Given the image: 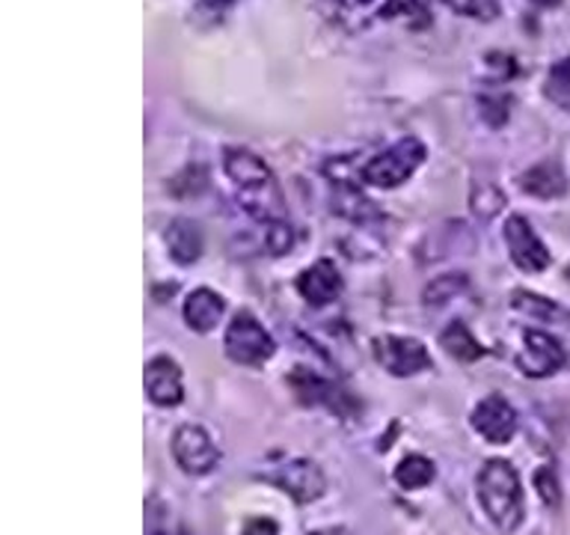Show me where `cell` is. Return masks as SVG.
I'll use <instances>...</instances> for the list:
<instances>
[{"mask_svg": "<svg viewBox=\"0 0 570 535\" xmlns=\"http://www.w3.org/2000/svg\"><path fill=\"white\" fill-rule=\"evenodd\" d=\"M149 535H169V533H160V529H149Z\"/></svg>", "mask_w": 570, "mask_h": 535, "instance_id": "cell-30", "label": "cell"}, {"mask_svg": "<svg viewBox=\"0 0 570 535\" xmlns=\"http://www.w3.org/2000/svg\"><path fill=\"white\" fill-rule=\"evenodd\" d=\"M258 479L283 488L297 503H312L327 488V479H324L318 464L309 461V458H297V455H271L265 467L258 470Z\"/></svg>", "mask_w": 570, "mask_h": 535, "instance_id": "cell-3", "label": "cell"}, {"mask_svg": "<svg viewBox=\"0 0 570 535\" xmlns=\"http://www.w3.org/2000/svg\"><path fill=\"white\" fill-rule=\"evenodd\" d=\"M532 3H538V7H559L561 0H532Z\"/></svg>", "mask_w": 570, "mask_h": 535, "instance_id": "cell-29", "label": "cell"}, {"mask_svg": "<svg viewBox=\"0 0 570 535\" xmlns=\"http://www.w3.org/2000/svg\"><path fill=\"white\" fill-rule=\"evenodd\" d=\"M505 244L511 262L525 274H538L550 265V250L534 235L532 223L525 221L523 214H511L505 221Z\"/></svg>", "mask_w": 570, "mask_h": 535, "instance_id": "cell-8", "label": "cell"}, {"mask_svg": "<svg viewBox=\"0 0 570 535\" xmlns=\"http://www.w3.org/2000/svg\"><path fill=\"white\" fill-rule=\"evenodd\" d=\"M534 488H538V497H541L547 506L559 508L561 490H559V481H556V470H552V467H541V470L534 473Z\"/></svg>", "mask_w": 570, "mask_h": 535, "instance_id": "cell-23", "label": "cell"}, {"mask_svg": "<svg viewBox=\"0 0 570 535\" xmlns=\"http://www.w3.org/2000/svg\"><path fill=\"white\" fill-rule=\"evenodd\" d=\"M520 187L525 194L538 196V200H559V196L568 194V178H564L556 160H543V164H534L532 169H525L520 176Z\"/></svg>", "mask_w": 570, "mask_h": 535, "instance_id": "cell-15", "label": "cell"}, {"mask_svg": "<svg viewBox=\"0 0 570 535\" xmlns=\"http://www.w3.org/2000/svg\"><path fill=\"white\" fill-rule=\"evenodd\" d=\"M173 458L187 476H205L220 464V449L214 446L212 435L203 426L187 422L173 435Z\"/></svg>", "mask_w": 570, "mask_h": 535, "instance_id": "cell-6", "label": "cell"}, {"mask_svg": "<svg viewBox=\"0 0 570 535\" xmlns=\"http://www.w3.org/2000/svg\"><path fill=\"white\" fill-rule=\"evenodd\" d=\"M276 346L271 333L256 321L249 312H238L226 330V354L232 363L240 366H262L274 357Z\"/></svg>", "mask_w": 570, "mask_h": 535, "instance_id": "cell-5", "label": "cell"}, {"mask_svg": "<svg viewBox=\"0 0 570 535\" xmlns=\"http://www.w3.org/2000/svg\"><path fill=\"white\" fill-rule=\"evenodd\" d=\"M466 276L463 274H443L436 276V280H431V283L425 285V292H422V301L431 303V307H436V303H445L449 298H458V294L466 289Z\"/></svg>", "mask_w": 570, "mask_h": 535, "instance_id": "cell-21", "label": "cell"}, {"mask_svg": "<svg viewBox=\"0 0 570 535\" xmlns=\"http://www.w3.org/2000/svg\"><path fill=\"white\" fill-rule=\"evenodd\" d=\"M265 244L271 253H276V256H279V253H288L294 244V232L292 226H288V221L265 226Z\"/></svg>", "mask_w": 570, "mask_h": 535, "instance_id": "cell-24", "label": "cell"}, {"mask_svg": "<svg viewBox=\"0 0 570 535\" xmlns=\"http://www.w3.org/2000/svg\"><path fill=\"white\" fill-rule=\"evenodd\" d=\"M232 7V0H199L194 9V16L205 25H214V21H220L223 12Z\"/></svg>", "mask_w": 570, "mask_h": 535, "instance_id": "cell-25", "label": "cell"}, {"mask_svg": "<svg viewBox=\"0 0 570 535\" xmlns=\"http://www.w3.org/2000/svg\"><path fill=\"white\" fill-rule=\"evenodd\" d=\"M479 499L499 533H514L523 524L525 503L520 476L505 458H490L479 473Z\"/></svg>", "mask_w": 570, "mask_h": 535, "instance_id": "cell-2", "label": "cell"}, {"mask_svg": "<svg viewBox=\"0 0 570 535\" xmlns=\"http://www.w3.org/2000/svg\"><path fill=\"white\" fill-rule=\"evenodd\" d=\"M502 205H505V196L493 185L472 191V212H479L481 217H493Z\"/></svg>", "mask_w": 570, "mask_h": 535, "instance_id": "cell-22", "label": "cell"}, {"mask_svg": "<svg viewBox=\"0 0 570 535\" xmlns=\"http://www.w3.org/2000/svg\"><path fill=\"white\" fill-rule=\"evenodd\" d=\"M360 3H368V0H360Z\"/></svg>", "mask_w": 570, "mask_h": 535, "instance_id": "cell-31", "label": "cell"}, {"mask_svg": "<svg viewBox=\"0 0 570 535\" xmlns=\"http://www.w3.org/2000/svg\"><path fill=\"white\" fill-rule=\"evenodd\" d=\"M240 535H279V526L271 517H253V521H247Z\"/></svg>", "mask_w": 570, "mask_h": 535, "instance_id": "cell-26", "label": "cell"}, {"mask_svg": "<svg viewBox=\"0 0 570 535\" xmlns=\"http://www.w3.org/2000/svg\"><path fill=\"white\" fill-rule=\"evenodd\" d=\"M454 12H461V16H484V9H481V0H445Z\"/></svg>", "mask_w": 570, "mask_h": 535, "instance_id": "cell-27", "label": "cell"}, {"mask_svg": "<svg viewBox=\"0 0 570 535\" xmlns=\"http://www.w3.org/2000/svg\"><path fill=\"white\" fill-rule=\"evenodd\" d=\"M440 346L445 348V354H452L461 363H475L484 357V346L472 337V330L463 321H452L449 328L440 333Z\"/></svg>", "mask_w": 570, "mask_h": 535, "instance_id": "cell-17", "label": "cell"}, {"mask_svg": "<svg viewBox=\"0 0 570 535\" xmlns=\"http://www.w3.org/2000/svg\"><path fill=\"white\" fill-rule=\"evenodd\" d=\"M288 387L297 396V401H303V405H324V408L336 410L338 417H351L356 408L354 399L338 390L336 383H330L327 378H321V374H315L312 369H303V366H297L288 374Z\"/></svg>", "mask_w": 570, "mask_h": 535, "instance_id": "cell-9", "label": "cell"}, {"mask_svg": "<svg viewBox=\"0 0 570 535\" xmlns=\"http://www.w3.org/2000/svg\"><path fill=\"white\" fill-rule=\"evenodd\" d=\"M185 324L196 333H212L220 324L223 312H226V301L214 289H194L185 298Z\"/></svg>", "mask_w": 570, "mask_h": 535, "instance_id": "cell-14", "label": "cell"}, {"mask_svg": "<svg viewBox=\"0 0 570 535\" xmlns=\"http://www.w3.org/2000/svg\"><path fill=\"white\" fill-rule=\"evenodd\" d=\"M425 146L416 137H404V140L392 143L390 149L374 155L363 167V182L372 187H399L404 185L425 160Z\"/></svg>", "mask_w": 570, "mask_h": 535, "instance_id": "cell-4", "label": "cell"}, {"mask_svg": "<svg viewBox=\"0 0 570 535\" xmlns=\"http://www.w3.org/2000/svg\"><path fill=\"white\" fill-rule=\"evenodd\" d=\"M564 363H568V354L559 346V339H552L543 330H525L523 351L517 357L520 372L529 374V378H547V374L559 372Z\"/></svg>", "mask_w": 570, "mask_h": 535, "instance_id": "cell-10", "label": "cell"}, {"mask_svg": "<svg viewBox=\"0 0 570 535\" xmlns=\"http://www.w3.org/2000/svg\"><path fill=\"white\" fill-rule=\"evenodd\" d=\"M164 241H167L169 256L176 259L178 265H190L203 253V230L194 221H185V217L169 223L167 232H164Z\"/></svg>", "mask_w": 570, "mask_h": 535, "instance_id": "cell-16", "label": "cell"}, {"mask_svg": "<svg viewBox=\"0 0 570 535\" xmlns=\"http://www.w3.org/2000/svg\"><path fill=\"white\" fill-rule=\"evenodd\" d=\"M312 535H354L351 529H345V526H333V529H318V533Z\"/></svg>", "mask_w": 570, "mask_h": 535, "instance_id": "cell-28", "label": "cell"}, {"mask_svg": "<svg viewBox=\"0 0 570 535\" xmlns=\"http://www.w3.org/2000/svg\"><path fill=\"white\" fill-rule=\"evenodd\" d=\"M511 307L523 312V315H532V319H543V321L559 319L561 315V310L556 307V303L541 298V294L523 292V289H517V292L511 294Z\"/></svg>", "mask_w": 570, "mask_h": 535, "instance_id": "cell-20", "label": "cell"}, {"mask_svg": "<svg viewBox=\"0 0 570 535\" xmlns=\"http://www.w3.org/2000/svg\"><path fill=\"white\" fill-rule=\"evenodd\" d=\"M434 461L425 458V455H407V458H401L399 467H395V481H399V488L404 490L428 488V485L434 481Z\"/></svg>", "mask_w": 570, "mask_h": 535, "instance_id": "cell-18", "label": "cell"}, {"mask_svg": "<svg viewBox=\"0 0 570 535\" xmlns=\"http://www.w3.org/2000/svg\"><path fill=\"white\" fill-rule=\"evenodd\" d=\"M374 357L395 378H410L431 369V354L419 339L410 337H377L374 339Z\"/></svg>", "mask_w": 570, "mask_h": 535, "instance_id": "cell-7", "label": "cell"}, {"mask_svg": "<svg viewBox=\"0 0 570 535\" xmlns=\"http://www.w3.org/2000/svg\"><path fill=\"white\" fill-rule=\"evenodd\" d=\"M297 292L309 307H327L342 294V274L327 259H318L297 276Z\"/></svg>", "mask_w": 570, "mask_h": 535, "instance_id": "cell-13", "label": "cell"}, {"mask_svg": "<svg viewBox=\"0 0 570 535\" xmlns=\"http://www.w3.org/2000/svg\"><path fill=\"white\" fill-rule=\"evenodd\" d=\"M142 383H146V392L149 399L158 405V408H176L185 399V378H181V369L173 357L160 354L151 357L146 372H142Z\"/></svg>", "mask_w": 570, "mask_h": 535, "instance_id": "cell-11", "label": "cell"}, {"mask_svg": "<svg viewBox=\"0 0 570 535\" xmlns=\"http://www.w3.org/2000/svg\"><path fill=\"white\" fill-rule=\"evenodd\" d=\"M383 18H404L410 27L431 25V7L428 0H386L381 7Z\"/></svg>", "mask_w": 570, "mask_h": 535, "instance_id": "cell-19", "label": "cell"}, {"mask_svg": "<svg viewBox=\"0 0 570 535\" xmlns=\"http://www.w3.org/2000/svg\"><path fill=\"white\" fill-rule=\"evenodd\" d=\"M223 169H226V176L235 187L240 208L253 221L265 223V226L285 221V203L283 194H279V185H276L271 167L258 155L232 146V149L223 152Z\"/></svg>", "mask_w": 570, "mask_h": 535, "instance_id": "cell-1", "label": "cell"}, {"mask_svg": "<svg viewBox=\"0 0 570 535\" xmlns=\"http://www.w3.org/2000/svg\"><path fill=\"white\" fill-rule=\"evenodd\" d=\"M472 428L479 431L488 444H508L517 431V414L502 396H488L472 410Z\"/></svg>", "mask_w": 570, "mask_h": 535, "instance_id": "cell-12", "label": "cell"}]
</instances>
